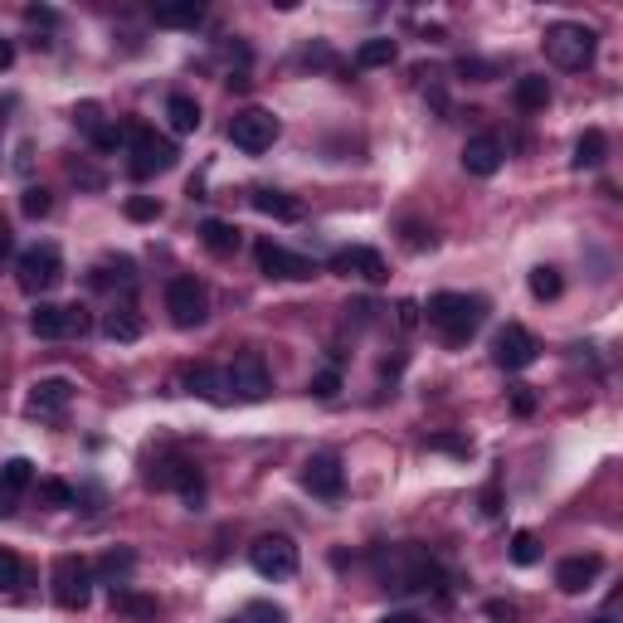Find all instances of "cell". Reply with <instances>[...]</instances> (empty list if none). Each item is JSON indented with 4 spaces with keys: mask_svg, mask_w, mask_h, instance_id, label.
I'll list each match as a JSON object with an SVG mask.
<instances>
[{
    "mask_svg": "<svg viewBox=\"0 0 623 623\" xmlns=\"http://www.w3.org/2000/svg\"><path fill=\"white\" fill-rule=\"evenodd\" d=\"M375 575H380V585L395 589V594H429V589H443L439 560L419 546L375 550Z\"/></svg>",
    "mask_w": 623,
    "mask_h": 623,
    "instance_id": "cell-1",
    "label": "cell"
},
{
    "mask_svg": "<svg viewBox=\"0 0 623 623\" xmlns=\"http://www.w3.org/2000/svg\"><path fill=\"white\" fill-rule=\"evenodd\" d=\"M424 312H429V327L439 331L448 346H463V341L487 322V302L473 293H434Z\"/></svg>",
    "mask_w": 623,
    "mask_h": 623,
    "instance_id": "cell-2",
    "label": "cell"
},
{
    "mask_svg": "<svg viewBox=\"0 0 623 623\" xmlns=\"http://www.w3.org/2000/svg\"><path fill=\"white\" fill-rule=\"evenodd\" d=\"M546 59L555 69H585L594 64V49H599V35L589 30V25H575V20H560V25H550L546 30Z\"/></svg>",
    "mask_w": 623,
    "mask_h": 623,
    "instance_id": "cell-3",
    "label": "cell"
},
{
    "mask_svg": "<svg viewBox=\"0 0 623 623\" xmlns=\"http://www.w3.org/2000/svg\"><path fill=\"white\" fill-rule=\"evenodd\" d=\"M15 283H20L30 297L54 293V288L64 283V254H59L54 244H35V249H25L20 263H15Z\"/></svg>",
    "mask_w": 623,
    "mask_h": 623,
    "instance_id": "cell-4",
    "label": "cell"
},
{
    "mask_svg": "<svg viewBox=\"0 0 623 623\" xmlns=\"http://www.w3.org/2000/svg\"><path fill=\"white\" fill-rule=\"evenodd\" d=\"M127 142H132V161H127V171H132L137 181H151V176L171 171L176 156H181L171 137H161V132H151V127H132Z\"/></svg>",
    "mask_w": 623,
    "mask_h": 623,
    "instance_id": "cell-5",
    "label": "cell"
},
{
    "mask_svg": "<svg viewBox=\"0 0 623 623\" xmlns=\"http://www.w3.org/2000/svg\"><path fill=\"white\" fill-rule=\"evenodd\" d=\"M93 599V565L83 555H59L54 560V604L59 609H83Z\"/></svg>",
    "mask_w": 623,
    "mask_h": 623,
    "instance_id": "cell-6",
    "label": "cell"
},
{
    "mask_svg": "<svg viewBox=\"0 0 623 623\" xmlns=\"http://www.w3.org/2000/svg\"><path fill=\"white\" fill-rule=\"evenodd\" d=\"M229 142L239 151H249V156H258V151H268L273 142H278V117L263 108H244L234 112V122H229Z\"/></svg>",
    "mask_w": 623,
    "mask_h": 623,
    "instance_id": "cell-7",
    "label": "cell"
},
{
    "mask_svg": "<svg viewBox=\"0 0 623 623\" xmlns=\"http://www.w3.org/2000/svg\"><path fill=\"white\" fill-rule=\"evenodd\" d=\"M166 312H171V322L181 331H190L210 317V297H205V288L195 278H171L166 283Z\"/></svg>",
    "mask_w": 623,
    "mask_h": 623,
    "instance_id": "cell-8",
    "label": "cell"
},
{
    "mask_svg": "<svg viewBox=\"0 0 623 623\" xmlns=\"http://www.w3.org/2000/svg\"><path fill=\"white\" fill-rule=\"evenodd\" d=\"M249 565L263 580H293L297 575V546L288 536H258L249 546Z\"/></svg>",
    "mask_w": 623,
    "mask_h": 623,
    "instance_id": "cell-9",
    "label": "cell"
},
{
    "mask_svg": "<svg viewBox=\"0 0 623 623\" xmlns=\"http://www.w3.org/2000/svg\"><path fill=\"white\" fill-rule=\"evenodd\" d=\"M224 385L234 390V400H268V390H273V375H268V366H263V356H254V351H244V356H234V366L224 370Z\"/></svg>",
    "mask_w": 623,
    "mask_h": 623,
    "instance_id": "cell-10",
    "label": "cell"
},
{
    "mask_svg": "<svg viewBox=\"0 0 623 623\" xmlns=\"http://www.w3.org/2000/svg\"><path fill=\"white\" fill-rule=\"evenodd\" d=\"M254 258H258V268H263L268 278H283V283H307V278L317 273L312 258L293 254V249H283V244H273V239H263V244L254 249Z\"/></svg>",
    "mask_w": 623,
    "mask_h": 623,
    "instance_id": "cell-11",
    "label": "cell"
},
{
    "mask_svg": "<svg viewBox=\"0 0 623 623\" xmlns=\"http://www.w3.org/2000/svg\"><path fill=\"white\" fill-rule=\"evenodd\" d=\"M30 331L39 341H59V336H83L88 331V317L83 307H54V302H39L30 312Z\"/></svg>",
    "mask_w": 623,
    "mask_h": 623,
    "instance_id": "cell-12",
    "label": "cell"
},
{
    "mask_svg": "<svg viewBox=\"0 0 623 623\" xmlns=\"http://www.w3.org/2000/svg\"><path fill=\"white\" fill-rule=\"evenodd\" d=\"M302 487H307L312 497H322V502H336L341 487H346L341 458H336V453H312V458L302 463Z\"/></svg>",
    "mask_w": 623,
    "mask_h": 623,
    "instance_id": "cell-13",
    "label": "cell"
},
{
    "mask_svg": "<svg viewBox=\"0 0 623 623\" xmlns=\"http://www.w3.org/2000/svg\"><path fill=\"white\" fill-rule=\"evenodd\" d=\"M536 351H541L536 336H531L526 327H516V322H507V327L492 336V361H497L502 370H526L531 361H536Z\"/></svg>",
    "mask_w": 623,
    "mask_h": 623,
    "instance_id": "cell-14",
    "label": "cell"
},
{
    "mask_svg": "<svg viewBox=\"0 0 623 623\" xmlns=\"http://www.w3.org/2000/svg\"><path fill=\"white\" fill-rule=\"evenodd\" d=\"M69 404H74V380L49 375V380H35V390H30L25 409H30L35 419H64V414H69Z\"/></svg>",
    "mask_w": 623,
    "mask_h": 623,
    "instance_id": "cell-15",
    "label": "cell"
},
{
    "mask_svg": "<svg viewBox=\"0 0 623 623\" xmlns=\"http://www.w3.org/2000/svg\"><path fill=\"white\" fill-rule=\"evenodd\" d=\"M331 273H341V278H366V283H385L390 273H385V258L375 254V249H336L331 254Z\"/></svg>",
    "mask_w": 623,
    "mask_h": 623,
    "instance_id": "cell-16",
    "label": "cell"
},
{
    "mask_svg": "<svg viewBox=\"0 0 623 623\" xmlns=\"http://www.w3.org/2000/svg\"><path fill=\"white\" fill-rule=\"evenodd\" d=\"M156 487H176L190 507H200L205 502V482H200V468L195 463H185V458H171V463H161V473H151Z\"/></svg>",
    "mask_w": 623,
    "mask_h": 623,
    "instance_id": "cell-17",
    "label": "cell"
},
{
    "mask_svg": "<svg viewBox=\"0 0 623 623\" xmlns=\"http://www.w3.org/2000/svg\"><path fill=\"white\" fill-rule=\"evenodd\" d=\"M599 575H604V555H570V560L555 565V585L565 589V594H585V589H594Z\"/></svg>",
    "mask_w": 623,
    "mask_h": 623,
    "instance_id": "cell-18",
    "label": "cell"
},
{
    "mask_svg": "<svg viewBox=\"0 0 623 623\" xmlns=\"http://www.w3.org/2000/svg\"><path fill=\"white\" fill-rule=\"evenodd\" d=\"M463 166H468V176H497L502 171V142L497 137H468Z\"/></svg>",
    "mask_w": 623,
    "mask_h": 623,
    "instance_id": "cell-19",
    "label": "cell"
},
{
    "mask_svg": "<svg viewBox=\"0 0 623 623\" xmlns=\"http://www.w3.org/2000/svg\"><path fill=\"white\" fill-rule=\"evenodd\" d=\"M254 210L258 215H268V220H283V224H293V220H302V205H297L293 195H283V190H273V185H258L254 195Z\"/></svg>",
    "mask_w": 623,
    "mask_h": 623,
    "instance_id": "cell-20",
    "label": "cell"
},
{
    "mask_svg": "<svg viewBox=\"0 0 623 623\" xmlns=\"http://www.w3.org/2000/svg\"><path fill=\"white\" fill-rule=\"evenodd\" d=\"M151 20L166 25V30H195V25L205 20V5H200V0H171V5H156Z\"/></svg>",
    "mask_w": 623,
    "mask_h": 623,
    "instance_id": "cell-21",
    "label": "cell"
},
{
    "mask_svg": "<svg viewBox=\"0 0 623 623\" xmlns=\"http://www.w3.org/2000/svg\"><path fill=\"white\" fill-rule=\"evenodd\" d=\"M93 288H122V293H132V288H137V263L127 254L103 258V263L93 268Z\"/></svg>",
    "mask_w": 623,
    "mask_h": 623,
    "instance_id": "cell-22",
    "label": "cell"
},
{
    "mask_svg": "<svg viewBox=\"0 0 623 623\" xmlns=\"http://www.w3.org/2000/svg\"><path fill=\"white\" fill-rule=\"evenodd\" d=\"M185 385H190V395H200V400L229 404V385H224V370H215V366H195L190 375H185Z\"/></svg>",
    "mask_w": 623,
    "mask_h": 623,
    "instance_id": "cell-23",
    "label": "cell"
},
{
    "mask_svg": "<svg viewBox=\"0 0 623 623\" xmlns=\"http://www.w3.org/2000/svg\"><path fill=\"white\" fill-rule=\"evenodd\" d=\"M200 244L210 249V254H234L239 249V224L229 220H200Z\"/></svg>",
    "mask_w": 623,
    "mask_h": 623,
    "instance_id": "cell-24",
    "label": "cell"
},
{
    "mask_svg": "<svg viewBox=\"0 0 623 623\" xmlns=\"http://www.w3.org/2000/svg\"><path fill=\"white\" fill-rule=\"evenodd\" d=\"M166 122H171V132L190 137V132L200 127V103H195L190 93H171V103H166Z\"/></svg>",
    "mask_w": 623,
    "mask_h": 623,
    "instance_id": "cell-25",
    "label": "cell"
},
{
    "mask_svg": "<svg viewBox=\"0 0 623 623\" xmlns=\"http://www.w3.org/2000/svg\"><path fill=\"white\" fill-rule=\"evenodd\" d=\"M108 599H112V614H127V619H137V623L156 619V599H147V594H132V589L112 585Z\"/></svg>",
    "mask_w": 623,
    "mask_h": 623,
    "instance_id": "cell-26",
    "label": "cell"
},
{
    "mask_svg": "<svg viewBox=\"0 0 623 623\" xmlns=\"http://www.w3.org/2000/svg\"><path fill=\"white\" fill-rule=\"evenodd\" d=\"M512 98H516V108L521 112H541L550 103V83L541 74H526V78H516Z\"/></svg>",
    "mask_w": 623,
    "mask_h": 623,
    "instance_id": "cell-27",
    "label": "cell"
},
{
    "mask_svg": "<svg viewBox=\"0 0 623 623\" xmlns=\"http://www.w3.org/2000/svg\"><path fill=\"white\" fill-rule=\"evenodd\" d=\"M604 156H609V137H604L599 127H589L585 137L575 142V171H594V166H604Z\"/></svg>",
    "mask_w": 623,
    "mask_h": 623,
    "instance_id": "cell-28",
    "label": "cell"
},
{
    "mask_svg": "<svg viewBox=\"0 0 623 623\" xmlns=\"http://www.w3.org/2000/svg\"><path fill=\"white\" fill-rule=\"evenodd\" d=\"M103 336H112V341H137V336H142V317H137L132 307H112L108 317H103Z\"/></svg>",
    "mask_w": 623,
    "mask_h": 623,
    "instance_id": "cell-29",
    "label": "cell"
},
{
    "mask_svg": "<svg viewBox=\"0 0 623 623\" xmlns=\"http://www.w3.org/2000/svg\"><path fill=\"white\" fill-rule=\"evenodd\" d=\"M30 482H35V463H30V458H10V463H0V487H5V492L20 497Z\"/></svg>",
    "mask_w": 623,
    "mask_h": 623,
    "instance_id": "cell-30",
    "label": "cell"
},
{
    "mask_svg": "<svg viewBox=\"0 0 623 623\" xmlns=\"http://www.w3.org/2000/svg\"><path fill=\"white\" fill-rule=\"evenodd\" d=\"M531 293L541 297V302H555V297L565 293V278H560V268L536 263V268H531Z\"/></svg>",
    "mask_w": 623,
    "mask_h": 623,
    "instance_id": "cell-31",
    "label": "cell"
},
{
    "mask_svg": "<svg viewBox=\"0 0 623 623\" xmlns=\"http://www.w3.org/2000/svg\"><path fill=\"white\" fill-rule=\"evenodd\" d=\"M356 64H361V69H385V64H395V39H366V44L356 49Z\"/></svg>",
    "mask_w": 623,
    "mask_h": 623,
    "instance_id": "cell-32",
    "label": "cell"
},
{
    "mask_svg": "<svg viewBox=\"0 0 623 623\" xmlns=\"http://www.w3.org/2000/svg\"><path fill=\"white\" fill-rule=\"evenodd\" d=\"M132 565H137V555H132V550H108V555L98 560V570H93V575H103V580H112V585H117V580H122Z\"/></svg>",
    "mask_w": 623,
    "mask_h": 623,
    "instance_id": "cell-33",
    "label": "cell"
},
{
    "mask_svg": "<svg viewBox=\"0 0 623 623\" xmlns=\"http://www.w3.org/2000/svg\"><path fill=\"white\" fill-rule=\"evenodd\" d=\"M74 127L88 137V142H93V137L108 127V122H103V108H98V103H78V108H74Z\"/></svg>",
    "mask_w": 623,
    "mask_h": 623,
    "instance_id": "cell-34",
    "label": "cell"
},
{
    "mask_svg": "<svg viewBox=\"0 0 623 623\" xmlns=\"http://www.w3.org/2000/svg\"><path fill=\"white\" fill-rule=\"evenodd\" d=\"M541 560V541L536 531H516L512 536V565H536Z\"/></svg>",
    "mask_w": 623,
    "mask_h": 623,
    "instance_id": "cell-35",
    "label": "cell"
},
{
    "mask_svg": "<svg viewBox=\"0 0 623 623\" xmlns=\"http://www.w3.org/2000/svg\"><path fill=\"white\" fill-rule=\"evenodd\" d=\"M20 210H25V215H30V220H44V215H49V210H54V195H49V190H44V185H30V190H25V195H20Z\"/></svg>",
    "mask_w": 623,
    "mask_h": 623,
    "instance_id": "cell-36",
    "label": "cell"
},
{
    "mask_svg": "<svg viewBox=\"0 0 623 623\" xmlns=\"http://www.w3.org/2000/svg\"><path fill=\"white\" fill-rule=\"evenodd\" d=\"M20 580H25V565H20V555L0 546V589H15Z\"/></svg>",
    "mask_w": 623,
    "mask_h": 623,
    "instance_id": "cell-37",
    "label": "cell"
},
{
    "mask_svg": "<svg viewBox=\"0 0 623 623\" xmlns=\"http://www.w3.org/2000/svg\"><path fill=\"white\" fill-rule=\"evenodd\" d=\"M312 395H317V400H331V395H341V370H336V366L317 370V375H312Z\"/></svg>",
    "mask_w": 623,
    "mask_h": 623,
    "instance_id": "cell-38",
    "label": "cell"
},
{
    "mask_svg": "<svg viewBox=\"0 0 623 623\" xmlns=\"http://www.w3.org/2000/svg\"><path fill=\"white\" fill-rule=\"evenodd\" d=\"M156 215H161V205H156L151 195H132V200H127V220L147 224V220H156Z\"/></svg>",
    "mask_w": 623,
    "mask_h": 623,
    "instance_id": "cell-39",
    "label": "cell"
},
{
    "mask_svg": "<svg viewBox=\"0 0 623 623\" xmlns=\"http://www.w3.org/2000/svg\"><path fill=\"white\" fill-rule=\"evenodd\" d=\"M244 619H254V623H283L288 614H283L278 604H263V599H258V604H249V609H244Z\"/></svg>",
    "mask_w": 623,
    "mask_h": 623,
    "instance_id": "cell-40",
    "label": "cell"
},
{
    "mask_svg": "<svg viewBox=\"0 0 623 623\" xmlns=\"http://www.w3.org/2000/svg\"><path fill=\"white\" fill-rule=\"evenodd\" d=\"M39 497L54 502V507H74V492H69L64 482H39Z\"/></svg>",
    "mask_w": 623,
    "mask_h": 623,
    "instance_id": "cell-41",
    "label": "cell"
},
{
    "mask_svg": "<svg viewBox=\"0 0 623 623\" xmlns=\"http://www.w3.org/2000/svg\"><path fill=\"white\" fill-rule=\"evenodd\" d=\"M429 448H439V453H458V458H468V448H473V443H468V439H458V434H434V439H429Z\"/></svg>",
    "mask_w": 623,
    "mask_h": 623,
    "instance_id": "cell-42",
    "label": "cell"
},
{
    "mask_svg": "<svg viewBox=\"0 0 623 623\" xmlns=\"http://www.w3.org/2000/svg\"><path fill=\"white\" fill-rule=\"evenodd\" d=\"M404 244H409V249H434V229H424V224H404Z\"/></svg>",
    "mask_w": 623,
    "mask_h": 623,
    "instance_id": "cell-43",
    "label": "cell"
},
{
    "mask_svg": "<svg viewBox=\"0 0 623 623\" xmlns=\"http://www.w3.org/2000/svg\"><path fill=\"white\" fill-rule=\"evenodd\" d=\"M487 619L492 623H516L521 614H516V604H507V599H487Z\"/></svg>",
    "mask_w": 623,
    "mask_h": 623,
    "instance_id": "cell-44",
    "label": "cell"
},
{
    "mask_svg": "<svg viewBox=\"0 0 623 623\" xmlns=\"http://www.w3.org/2000/svg\"><path fill=\"white\" fill-rule=\"evenodd\" d=\"M122 142H127V132H122V127H103V132L93 137V147H98V151H117Z\"/></svg>",
    "mask_w": 623,
    "mask_h": 623,
    "instance_id": "cell-45",
    "label": "cell"
},
{
    "mask_svg": "<svg viewBox=\"0 0 623 623\" xmlns=\"http://www.w3.org/2000/svg\"><path fill=\"white\" fill-rule=\"evenodd\" d=\"M395 312H400V327L409 331V327H419V317H424V307H419V302H409V297H404L400 307H395Z\"/></svg>",
    "mask_w": 623,
    "mask_h": 623,
    "instance_id": "cell-46",
    "label": "cell"
},
{
    "mask_svg": "<svg viewBox=\"0 0 623 623\" xmlns=\"http://www.w3.org/2000/svg\"><path fill=\"white\" fill-rule=\"evenodd\" d=\"M497 512H502V492H497V482H492V487L482 492V516H497Z\"/></svg>",
    "mask_w": 623,
    "mask_h": 623,
    "instance_id": "cell-47",
    "label": "cell"
},
{
    "mask_svg": "<svg viewBox=\"0 0 623 623\" xmlns=\"http://www.w3.org/2000/svg\"><path fill=\"white\" fill-rule=\"evenodd\" d=\"M512 409H516V414H531V409H536V395H531V390L521 385V390L512 395Z\"/></svg>",
    "mask_w": 623,
    "mask_h": 623,
    "instance_id": "cell-48",
    "label": "cell"
},
{
    "mask_svg": "<svg viewBox=\"0 0 623 623\" xmlns=\"http://www.w3.org/2000/svg\"><path fill=\"white\" fill-rule=\"evenodd\" d=\"M458 74H463V78H482V74H492V69H487V64H477V59H463V64H458Z\"/></svg>",
    "mask_w": 623,
    "mask_h": 623,
    "instance_id": "cell-49",
    "label": "cell"
},
{
    "mask_svg": "<svg viewBox=\"0 0 623 623\" xmlns=\"http://www.w3.org/2000/svg\"><path fill=\"white\" fill-rule=\"evenodd\" d=\"M15 64V44L10 39H0V69H10Z\"/></svg>",
    "mask_w": 623,
    "mask_h": 623,
    "instance_id": "cell-50",
    "label": "cell"
},
{
    "mask_svg": "<svg viewBox=\"0 0 623 623\" xmlns=\"http://www.w3.org/2000/svg\"><path fill=\"white\" fill-rule=\"evenodd\" d=\"M15 512V492H5V487H0V516H10Z\"/></svg>",
    "mask_w": 623,
    "mask_h": 623,
    "instance_id": "cell-51",
    "label": "cell"
},
{
    "mask_svg": "<svg viewBox=\"0 0 623 623\" xmlns=\"http://www.w3.org/2000/svg\"><path fill=\"white\" fill-rule=\"evenodd\" d=\"M5 254H10V224L0 220V258H5Z\"/></svg>",
    "mask_w": 623,
    "mask_h": 623,
    "instance_id": "cell-52",
    "label": "cell"
},
{
    "mask_svg": "<svg viewBox=\"0 0 623 623\" xmlns=\"http://www.w3.org/2000/svg\"><path fill=\"white\" fill-rule=\"evenodd\" d=\"M380 623H419V619H414V614H385Z\"/></svg>",
    "mask_w": 623,
    "mask_h": 623,
    "instance_id": "cell-53",
    "label": "cell"
},
{
    "mask_svg": "<svg viewBox=\"0 0 623 623\" xmlns=\"http://www.w3.org/2000/svg\"><path fill=\"white\" fill-rule=\"evenodd\" d=\"M589 623H614V619H609V614H599V619H589Z\"/></svg>",
    "mask_w": 623,
    "mask_h": 623,
    "instance_id": "cell-54",
    "label": "cell"
}]
</instances>
